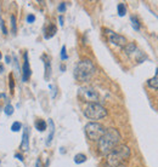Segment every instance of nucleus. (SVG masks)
<instances>
[{
    "label": "nucleus",
    "instance_id": "24",
    "mask_svg": "<svg viewBox=\"0 0 158 167\" xmlns=\"http://www.w3.org/2000/svg\"><path fill=\"white\" fill-rule=\"evenodd\" d=\"M0 28H1V32L4 35H7V28L5 27V22L1 20V17H0Z\"/></svg>",
    "mask_w": 158,
    "mask_h": 167
},
{
    "label": "nucleus",
    "instance_id": "25",
    "mask_svg": "<svg viewBox=\"0 0 158 167\" xmlns=\"http://www.w3.org/2000/svg\"><path fill=\"white\" fill-rule=\"evenodd\" d=\"M66 6H67V4H66V2H60L59 7H57V11H59L60 13H63V12L66 11Z\"/></svg>",
    "mask_w": 158,
    "mask_h": 167
},
{
    "label": "nucleus",
    "instance_id": "16",
    "mask_svg": "<svg viewBox=\"0 0 158 167\" xmlns=\"http://www.w3.org/2000/svg\"><path fill=\"white\" fill-rule=\"evenodd\" d=\"M87 160H88L87 155H85V154H82V153H79V154H77V155L74 156V162H75L77 165H80V164L85 162Z\"/></svg>",
    "mask_w": 158,
    "mask_h": 167
},
{
    "label": "nucleus",
    "instance_id": "32",
    "mask_svg": "<svg viewBox=\"0 0 158 167\" xmlns=\"http://www.w3.org/2000/svg\"><path fill=\"white\" fill-rule=\"evenodd\" d=\"M0 98H6V95L5 93H0Z\"/></svg>",
    "mask_w": 158,
    "mask_h": 167
},
{
    "label": "nucleus",
    "instance_id": "7",
    "mask_svg": "<svg viewBox=\"0 0 158 167\" xmlns=\"http://www.w3.org/2000/svg\"><path fill=\"white\" fill-rule=\"evenodd\" d=\"M32 69L29 64V58H28V52L23 53V64H22V81L28 82L31 79Z\"/></svg>",
    "mask_w": 158,
    "mask_h": 167
},
{
    "label": "nucleus",
    "instance_id": "1",
    "mask_svg": "<svg viewBox=\"0 0 158 167\" xmlns=\"http://www.w3.org/2000/svg\"><path fill=\"white\" fill-rule=\"evenodd\" d=\"M121 139H122V136H121L118 130H116V129H108V130H106V132L103 133V136L97 142L98 151L102 155L107 156L116 147L119 145Z\"/></svg>",
    "mask_w": 158,
    "mask_h": 167
},
{
    "label": "nucleus",
    "instance_id": "31",
    "mask_svg": "<svg viewBox=\"0 0 158 167\" xmlns=\"http://www.w3.org/2000/svg\"><path fill=\"white\" fill-rule=\"evenodd\" d=\"M1 73H4V66L0 63V74H1Z\"/></svg>",
    "mask_w": 158,
    "mask_h": 167
},
{
    "label": "nucleus",
    "instance_id": "2",
    "mask_svg": "<svg viewBox=\"0 0 158 167\" xmlns=\"http://www.w3.org/2000/svg\"><path fill=\"white\" fill-rule=\"evenodd\" d=\"M130 158V149L125 144L116 147L106 159V167H125V161Z\"/></svg>",
    "mask_w": 158,
    "mask_h": 167
},
{
    "label": "nucleus",
    "instance_id": "20",
    "mask_svg": "<svg viewBox=\"0 0 158 167\" xmlns=\"http://www.w3.org/2000/svg\"><path fill=\"white\" fill-rule=\"evenodd\" d=\"M13 110H15V108H13L10 103H7V104L5 105V108H4V113H5L6 115H9V116L13 114Z\"/></svg>",
    "mask_w": 158,
    "mask_h": 167
},
{
    "label": "nucleus",
    "instance_id": "29",
    "mask_svg": "<svg viewBox=\"0 0 158 167\" xmlns=\"http://www.w3.org/2000/svg\"><path fill=\"white\" fill-rule=\"evenodd\" d=\"M5 61H6L7 64H10V63H11V58H10V56H5Z\"/></svg>",
    "mask_w": 158,
    "mask_h": 167
},
{
    "label": "nucleus",
    "instance_id": "26",
    "mask_svg": "<svg viewBox=\"0 0 158 167\" xmlns=\"http://www.w3.org/2000/svg\"><path fill=\"white\" fill-rule=\"evenodd\" d=\"M26 21H27V23H34V21H35V16H34L33 13L27 15V17H26Z\"/></svg>",
    "mask_w": 158,
    "mask_h": 167
},
{
    "label": "nucleus",
    "instance_id": "18",
    "mask_svg": "<svg viewBox=\"0 0 158 167\" xmlns=\"http://www.w3.org/2000/svg\"><path fill=\"white\" fill-rule=\"evenodd\" d=\"M130 22H131V26H133V28H134L135 31H140V22H139V20H137V17L131 16V17H130Z\"/></svg>",
    "mask_w": 158,
    "mask_h": 167
},
{
    "label": "nucleus",
    "instance_id": "21",
    "mask_svg": "<svg viewBox=\"0 0 158 167\" xmlns=\"http://www.w3.org/2000/svg\"><path fill=\"white\" fill-rule=\"evenodd\" d=\"M21 129H22V124L18 122V121H15L11 125V131L12 132H18V131H21Z\"/></svg>",
    "mask_w": 158,
    "mask_h": 167
},
{
    "label": "nucleus",
    "instance_id": "9",
    "mask_svg": "<svg viewBox=\"0 0 158 167\" xmlns=\"http://www.w3.org/2000/svg\"><path fill=\"white\" fill-rule=\"evenodd\" d=\"M20 149L22 151H28L29 150V127L25 126L23 133H22V142L20 145Z\"/></svg>",
    "mask_w": 158,
    "mask_h": 167
},
{
    "label": "nucleus",
    "instance_id": "28",
    "mask_svg": "<svg viewBox=\"0 0 158 167\" xmlns=\"http://www.w3.org/2000/svg\"><path fill=\"white\" fill-rule=\"evenodd\" d=\"M35 167H41V161H40V159H37V161H35Z\"/></svg>",
    "mask_w": 158,
    "mask_h": 167
},
{
    "label": "nucleus",
    "instance_id": "14",
    "mask_svg": "<svg viewBox=\"0 0 158 167\" xmlns=\"http://www.w3.org/2000/svg\"><path fill=\"white\" fill-rule=\"evenodd\" d=\"M34 126H35V129H37L39 132H44V131L46 130V127H48L45 120H41V119H38V120L34 122Z\"/></svg>",
    "mask_w": 158,
    "mask_h": 167
},
{
    "label": "nucleus",
    "instance_id": "23",
    "mask_svg": "<svg viewBox=\"0 0 158 167\" xmlns=\"http://www.w3.org/2000/svg\"><path fill=\"white\" fill-rule=\"evenodd\" d=\"M60 56H61V60H62V61H67V60H68V56H67V53H66V46H64V45H63L62 49H61V55H60Z\"/></svg>",
    "mask_w": 158,
    "mask_h": 167
},
{
    "label": "nucleus",
    "instance_id": "8",
    "mask_svg": "<svg viewBox=\"0 0 158 167\" xmlns=\"http://www.w3.org/2000/svg\"><path fill=\"white\" fill-rule=\"evenodd\" d=\"M110 42H111L112 45L118 46V47H124L126 44H128L125 36L119 35V34H116V33H113V32L110 35Z\"/></svg>",
    "mask_w": 158,
    "mask_h": 167
},
{
    "label": "nucleus",
    "instance_id": "5",
    "mask_svg": "<svg viewBox=\"0 0 158 167\" xmlns=\"http://www.w3.org/2000/svg\"><path fill=\"white\" fill-rule=\"evenodd\" d=\"M84 130H85L87 137L90 140H93V142H98V139L106 132V129L101 124H98V122H89V124H87Z\"/></svg>",
    "mask_w": 158,
    "mask_h": 167
},
{
    "label": "nucleus",
    "instance_id": "12",
    "mask_svg": "<svg viewBox=\"0 0 158 167\" xmlns=\"http://www.w3.org/2000/svg\"><path fill=\"white\" fill-rule=\"evenodd\" d=\"M54 134H55V124L51 119H49V136L46 139V145H50L52 139H54Z\"/></svg>",
    "mask_w": 158,
    "mask_h": 167
},
{
    "label": "nucleus",
    "instance_id": "11",
    "mask_svg": "<svg viewBox=\"0 0 158 167\" xmlns=\"http://www.w3.org/2000/svg\"><path fill=\"white\" fill-rule=\"evenodd\" d=\"M57 32V28H56V26H54V24H48V27L44 29V38L45 39H50V38H52L55 34Z\"/></svg>",
    "mask_w": 158,
    "mask_h": 167
},
{
    "label": "nucleus",
    "instance_id": "3",
    "mask_svg": "<svg viewBox=\"0 0 158 167\" xmlns=\"http://www.w3.org/2000/svg\"><path fill=\"white\" fill-rule=\"evenodd\" d=\"M96 74V67L90 60H82L74 68V78L79 82L90 81Z\"/></svg>",
    "mask_w": 158,
    "mask_h": 167
},
{
    "label": "nucleus",
    "instance_id": "30",
    "mask_svg": "<svg viewBox=\"0 0 158 167\" xmlns=\"http://www.w3.org/2000/svg\"><path fill=\"white\" fill-rule=\"evenodd\" d=\"M59 21H60V26H63V16L62 15L59 16Z\"/></svg>",
    "mask_w": 158,
    "mask_h": 167
},
{
    "label": "nucleus",
    "instance_id": "10",
    "mask_svg": "<svg viewBox=\"0 0 158 167\" xmlns=\"http://www.w3.org/2000/svg\"><path fill=\"white\" fill-rule=\"evenodd\" d=\"M43 61H44V67H45V73H44V79H45V81H49L50 80V78H51V71H52V69H51V62H50V57L48 56V55H43Z\"/></svg>",
    "mask_w": 158,
    "mask_h": 167
},
{
    "label": "nucleus",
    "instance_id": "15",
    "mask_svg": "<svg viewBox=\"0 0 158 167\" xmlns=\"http://www.w3.org/2000/svg\"><path fill=\"white\" fill-rule=\"evenodd\" d=\"M123 50H124V52H125L126 55H131V53H135L136 52V45L134 44V42H128L125 46L123 47Z\"/></svg>",
    "mask_w": 158,
    "mask_h": 167
},
{
    "label": "nucleus",
    "instance_id": "4",
    "mask_svg": "<svg viewBox=\"0 0 158 167\" xmlns=\"http://www.w3.org/2000/svg\"><path fill=\"white\" fill-rule=\"evenodd\" d=\"M84 115L90 120H101L107 116V110L98 103H89L83 110Z\"/></svg>",
    "mask_w": 158,
    "mask_h": 167
},
{
    "label": "nucleus",
    "instance_id": "17",
    "mask_svg": "<svg viewBox=\"0 0 158 167\" xmlns=\"http://www.w3.org/2000/svg\"><path fill=\"white\" fill-rule=\"evenodd\" d=\"M117 11H118V15H119L121 17L125 16V13H126L125 4H123V2H119V4H118V6H117Z\"/></svg>",
    "mask_w": 158,
    "mask_h": 167
},
{
    "label": "nucleus",
    "instance_id": "6",
    "mask_svg": "<svg viewBox=\"0 0 158 167\" xmlns=\"http://www.w3.org/2000/svg\"><path fill=\"white\" fill-rule=\"evenodd\" d=\"M78 97L85 103H97L98 102V93L91 86H83L78 90Z\"/></svg>",
    "mask_w": 158,
    "mask_h": 167
},
{
    "label": "nucleus",
    "instance_id": "22",
    "mask_svg": "<svg viewBox=\"0 0 158 167\" xmlns=\"http://www.w3.org/2000/svg\"><path fill=\"white\" fill-rule=\"evenodd\" d=\"M9 80H10V91H11V93H13V90H15V81H13L12 74L9 75Z\"/></svg>",
    "mask_w": 158,
    "mask_h": 167
},
{
    "label": "nucleus",
    "instance_id": "27",
    "mask_svg": "<svg viewBox=\"0 0 158 167\" xmlns=\"http://www.w3.org/2000/svg\"><path fill=\"white\" fill-rule=\"evenodd\" d=\"M15 158H16V159H18V160H20L21 162H25V159H23V155H22L21 153H16V154H15Z\"/></svg>",
    "mask_w": 158,
    "mask_h": 167
},
{
    "label": "nucleus",
    "instance_id": "33",
    "mask_svg": "<svg viewBox=\"0 0 158 167\" xmlns=\"http://www.w3.org/2000/svg\"><path fill=\"white\" fill-rule=\"evenodd\" d=\"M2 60V55H1V52H0V61Z\"/></svg>",
    "mask_w": 158,
    "mask_h": 167
},
{
    "label": "nucleus",
    "instance_id": "13",
    "mask_svg": "<svg viewBox=\"0 0 158 167\" xmlns=\"http://www.w3.org/2000/svg\"><path fill=\"white\" fill-rule=\"evenodd\" d=\"M147 85H148V87H151L153 90H158V68L156 69L155 76L147 80Z\"/></svg>",
    "mask_w": 158,
    "mask_h": 167
},
{
    "label": "nucleus",
    "instance_id": "19",
    "mask_svg": "<svg viewBox=\"0 0 158 167\" xmlns=\"http://www.w3.org/2000/svg\"><path fill=\"white\" fill-rule=\"evenodd\" d=\"M10 21H11V31L12 33L15 34L17 32V24H16V16L15 15H11L10 17Z\"/></svg>",
    "mask_w": 158,
    "mask_h": 167
}]
</instances>
